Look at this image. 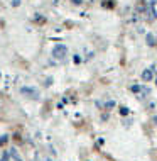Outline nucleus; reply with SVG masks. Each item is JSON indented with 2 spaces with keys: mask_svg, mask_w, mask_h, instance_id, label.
<instances>
[{
  "mask_svg": "<svg viewBox=\"0 0 157 161\" xmlns=\"http://www.w3.org/2000/svg\"><path fill=\"white\" fill-rule=\"evenodd\" d=\"M8 158H10V154H8V153H3V154H2V159H0V161H8Z\"/></svg>",
  "mask_w": 157,
  "mask_h": 161,
  "instance_id": "obj_8",
  "label": "nucleus"
},
{
  "mask_svg": "<svg viewBox=\"0 0 157 161\" xmlns=\"http://www.w3.org/2000/svg\"><path fill=\"white\" fill-rule=\"evenodd\" d=\"M120 114H122V115H127V114H128V108H127V107H122V108H120Z\"/></svg>",
  "mask_w": 157,
  "mask_h": 161,
  "instance_id": "obj_7",
  "label": "nucleus"
},
{
  "mask_svg": "<svg viewBox=\"0 0 157 161\" xmlns=\"http://www.w3.org/2000/svg\"><path fill=\"white\" fill-rule=\"evenodd\" d=\"M152 78H154V71H152V68L145 69V71L142 73V80H144V81H150Z\"/></svg>",
  "mask_w": 157,
  "mask_h": 161,
  "instance_id": "obj_3",
  "label": "nucleus"
},
{
  "mask_svg": "<svg viewBox=\"0 0 157 161\" xmlns=\"http://www.w3.org/2000/svg\"><path fill=\"white\" fill-rule=\"evenodd\" d=\"M7 141H8V136H7V134H5V136H0V146L7 144Z\"/></svg>",
  "mask_w": 157,
  "mask_h": 161,
  "instance_id": "obj_6",
  "label": "nucleus"
},
{
  "mask_svg": "<svg viewBox=\"0 0 157 161\" xmlns=\"http://www.w3.org/2000/svg\"><path fill=\"white\" fill-rule=\"evenodd\" d=\"M51 81H52V78L49 76V78H47V80H46V83H44V85H46V86H49V85H51Z\"/></svg>",
  "mask_w": 157,
  "mask_h": 161,
  "instance_id": "obj_11",
  "label": "nucleus"
},
{
  "mask_svg": "<svg viewBox=\"0 0 157 161\" xmlns=\"http://www.w3.org/2000/svg\"><path fill=\"white\" fill-rule=\"evenodd\" d=\"M71 2H73V3H76V5H80V3H81V0H71Z\"/></svg>",
  "mask_w": 157,
  "mask_h": 161,
  "instance_id": "obj_13",
  "label": "nucleus"
},
{
  "mask_svg": "<svg viewBox=\"0 0 157 161\" xmlns=\"http://www.w3.org/2000/svg\"><path fill=\"white\" fill-rule=\"evenodd\" d=\"M113 105H115V102H113V100H110V102L107 103V108H112Z\"/></svg>",
  "mask_w": 157,
  "mask_h": 161,
  "instance_id": "obj_10",
  "label": "nucleus"
},
{
  "mask_svg": "<svg viewBox=\"0 0 157 161\" xmlns=\"http://www.w3.org/2000/svg\"><path fill=\"white\" fill-rule=\"evenodd\" d=\"M145 41H147V44H149V46H155V36H154V34H147V36H145Z\"/></svg>",
  "mask_w": 157,
  "mask_h": 161,
  "instance_id": "obj_4",
  "label": "nucleus"
},
{
  "mask_svg": "<svg viewBox=\"0 0 157 161\" xmlns=\"http://www.w3.org/2000/svg\"><path fill=\"white\" fill-rule=\"evenodd\" d=\"M68 56V47L64 44H56L52 47V58L58 59V61H64Z\"/></svg>",
  "mask_w": 157,
  "mask_h": 161,
  "instance_id": "obj_1",
  "label": "nucleus"
},
{
  "mask_svg": "<svg viewBox=\"0 0 157 161\" xmlns=\"http://www.w3.org/2000/svg\"><path fill=\"white\" fill-rule=\"evenodd\" d=\"M8 154L12 156V159H14V161H22V158H20V154L17 153L15 149H10V153H8Z\"/></svg>",
  "mask_w": 157,
  "mask_h": 161,
  "instance_id": "obj_5",
  "label": "nucleus"
},
{
  "mask_svg": "<svg viewBox=\"0 0 157 161\" xmlns=\"http://www.w3.org/2000/svg\"><path fill=\"white\" fill-rule=\"evenodd\" d=\"M19 3H20V0H14V2H12V5H14V7H17Z\"/></svg>",
  "mask_w": 157,
  "mask_h": 161,
  "instance_id": "obj_12",
  "label": "nucleus"
},
{
  "mask_svg": "<svg viewBox=\"0 0 157 161\" xmlns=\"http://www.w3.org/2000/svg\"><path fill=\"white\" fill-rule=\"evenodd\" d=\"M154 122H157V117H154Z\"/></svg>",
  "mask_w": 157,
  "mask_h": 161,
  "instance_id": "obj_15",
  "label": "nucleus"
},
{
  "mask_svg": "<svg viewBox=\"0 0 157 161\" xmlns=\"http://www.w3.org/2000/svg\"><path fill=\"white\" fill-rule=\"evenodd\" d=\"M142 90V86H139V85H133L132 86V92H140Z\"/></svg>",
  "mask_w": 157,
  "mask_h": 161,
  "instance_id": "obj_9",
  "label": "nucleus"
},
{
  "mask_svg": "<svg viewBox=\"0 0 157 161\" xmlns=\"http://www.w3.org/2000/svg\"><path fill=\"white\" fill-rule=\"evenodd\" d=\"M20 93L27 95L29 98H34V100L39 98V90L37 88H32V86H24V88H20Z\"/></svg>",
  "mask_w": 157,
  "mask_h": 161,
  "instance_id": "obj_2",
  "label": "nucleus"
},
{
  "mask_svg": "<svg viewBox=\"0 0 157 161\" xmlns=\"http://www.w3.org/2000/svg\"><path fill=\"white\" fill-rule=\"evenodd\" d=\"M44 161H52V159H49V158H46V159H44Z\"/></svg>",
  "mask_w": 157,
  "mask_h": 161,
  "instance_id": "obj_14",
  "label": "nucleus"
}]
</instances>
